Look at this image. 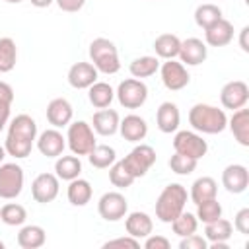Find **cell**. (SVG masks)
<instances>
[{"label": "cell", "mask_w": 249, "mask_h": 249, "mask_svg": "<svg viewBox=\"0 0 249 249\" xmlns=\"http://www.w3.org/2000/svg\"><path fill=\"white\" fill-rule=\"evenodd\" d=\"M35 142H37V150L45 158H58V156H62V152L66 148V136H62V132L54 126L43 130Z\"/></svg>", "instance_id": "9a60e30c"}, {"label": "cell", "mask_w": 249, "mask_h": 249, "mask_svg": "<svg viewBox=\"0 0 249 249\" xmlns=\"http://www.w3.org/2000/svg\"><path fill=\"white\" fill-rule=\"evenodd\" d=\"M4 2H8V4H19V2H23V0H4Z\"/></svg>", "instance_id": "816d5d0a"}, {"label": "cell", "mask_w": 249, "mask_h": 249, "mask_svg": "<svg viewBox=\"0 0 249 249\" xmlns=\"http://www.w3.org/2000/svg\"><path fill=\"white\" fill-rule=\"evenodd\" d=\"M109 181L113 187L117 189H128L134 183V177L130 175V171L123 165V161H115L109 167Z\"/></svg>", "instance_id": "f35d334b"}, {"label": "cell", "mask_w": 249, "mask_h": 249, "mask_svg": "<svg viewBox=\"0 0 249 249\" xmlns=\"http://www.w3.org/2000/svg\"><path fill=\"white\" fill-rule=\"evenodd\" d=\"M233 233V226L230 220L226 218H218L214 222H208L204 224V237L208 243H216V241H228Z\"/></svg>", "instance_id": "4dcf8cb0"}, {"label": "cell", "mask_w": 249, "mask_h": 249, "mask_svg": "<svg viewBox=\"0 0 249 249\" xmlns=\"http://www.w3.org/2000/svg\"><path fill=\"white\" fill-rule=\"evenodd\" d=\"M45 241H47V233L37 224L23 226L18 233V245L21 249H39V247L45 245Z\"/></svg>", "instance_id": "4316f807"}, {"label": "cell", "mask_w": 249, "mask_h": 249, "mask_svg": "<svg viewBox=\"0 0 249 249\" xmlns=\"http://www.w3.org/2000/svg\"><path fill=\"white\" fill-rule=\"evenodd\" d=\"M160 76H161V84L169 91H179V89L187 88L191 82V74H189L187 66L181 60L177 62L175 58H169L160 64Z\"/></svg>", "instance_id": "9c48e42d"}, {"label": "cell", "mask_w": 249, "mask_h": 249, "mask_svg": "<svg viewBox=\"0 0 249 249\" xmlns=\"http://www.w3.org/2000/svg\"><path fill=\"white\" fill-rule=\"evenodd\" d=\"M88 99L93 107L97 109H105L113 103L115 99V89L107 84V82H95L88 88Z\"/></svg>", "instance_id": "f546056e"}, {"label": "cell", "mask_w": 249, "mask_h": 249, "mask_svg": "<svg viewBox=\"0 0 249 249\" xmlns=\"http://www.w3.org/2000/svg\"><path fill=\"white\" fill-rule=\"evenodd\" d=\"M119 132L126 142H140L148 134V123L140 115H126L119 123Z\"/></svg>", "instance_id": "7402d4cb"}, {"label": "cell", "mask_w": 249, "mask_h": 249, "mask_svg": "<svg viewBox=\"0 0 249 249\" xmlns=\"http://www.w3.org/2000/svg\"><path fill=\"white\" fill-rule=\"evenodd\" d=\"M247 33H249V27L245 25L241 31H239V47L243 53H249V45H247Z\"/></svg>", "instance_id": "c3c4849f"}, {"label": "cell", "mask_w": 249, "mask_h": 249, "mask_svg": "<svg viewBox=\"0 0 249 249\" xmlns=\"http://www.w3.org/2000/svg\"><path fill=\"white\" fill-rule=\"evenodd\" d=\"M37 140V123L33 117L21 113L16 115L10 123H8V134H6V154L16 158V160H23L31 154L33 142Z\"/></svg>", "instance_id": "6da1fadb"}, {"label": "cell", "mask_w": 249, "mask_h": 249, "mask_svg": "<svg viewBox=\"0 0 249 249\" xmlns=\"http://www.w3.org/2000/svg\"><path fill=\"white\" fill-rule=\"evenodd\" d=\"M82 173V161L80 156H58L54 161V175L62 181H72L80 177Z\"/></svg>", "instance_id": "484cf974"}, {"label": "cell", "mask_w": 249, "mask_h": 249, "mask_svg": "<svg viewBox=\"0 0 249 249\" xmlns=\"http://www.w3.org/2000/svg\"><path fill=\"white\" fill-rule=\"evenodd\" d=\"M181 62L185 66H198L206 60L208 56V47L202 39L198 37H189L185 41H181V47H179V54Z\"/></svg>", "instance_id": "2e32d148"}, {"label": "cell", "mask_w": 249, "mask_h": 249, "mask_svg": "<svg viewBox=\"0 0 249 249\" xmlns=\"http://www.w3.org/2000/svg\"><path fill=\"white\" fill-rule=\"evenodd\" d=\"M179 47H181V39L177 35H173V33H161L154 41L156 56L158 58H163V60L175 58L179 54Z\"/></svg>", "instance_id": "83f0119b"}, {"label": "cell", "mask_w": 249, "mask_h": 249, "mask_svg": "<svg viewBox=\"0 0 249 249\" xmlns=\"http://www.w3.org/2000/svg\"><path fill=\"white\" fill-rule=\"evenodd\" d=\"M119 123H121L119 113L115 109H107V107L95 111L91 117V128L99 136H113L115 132H119Z\"/></svg>", "instance_id": "ffe728a7"}, {"label": "cell", "mask_w": 249, "mask_h": 249, "mask_svg": "<svg viewBox=\"0 0 249 249\" xmlns=\"http://www.w3.org/2000/svg\"><path fill=\"white\" fill-rule=\"evenodd\" d=\"M23 169L19 163H0V198L14 200L23 191Z\"/></svg>", "instance_id": "8992f818"}, {"label": "cell", "mask_w": 249, "mask_h": 249, "mask_svg": "<svg viewBox=\"0 0 249 249\" xmlns=\"http://www.w3.org/2000/svg\"><path fill=\"white\" fill-rule=\"evenodd\" d=\"M0 249H4V241H0Z\"/></svg>", "instance_id": "f5cc1de1"}, {"label": "cell", "mask_w": 249, "mask_h": 249, "mask_svg": "<svg viewBox=\"0 0 249 249\" xmlns=\"http://www.w3.org/2000/svg\"><path fill=\"white\" fill-rule=\"evenodd\" d=\"M0 220L6 226H23L27 220V210L18 202H6L0 208Z\"/></svg>", "instance_id": "d590c367"}, {"label": "cell", "mask_w": 249, "mask_h": 249, "mask_svg": "<svg viewBox=\"0 0 249 249\" xmlns=\"http://www.w3.org/2000/svg\"><path fill=\"white\" fill-rule=\"evenodd\" d=\"M103 247H105V249H109V247H132V249H136V247H140V239L130 237V235L126 233V237H117V239L105 241Z\"/></svg>", "instance_id": "7bdbcfd3"}, {"label": "cell", "mask_w": 249, "mask_h": 249, "mask_svg": "<svg viewBox=\"0 0 249 249\" xmlns=\"http://www.w3.org/2000/svg\"><path fill=\"white\" fill-rule=\"evenodd\" d=\"M58 177L54 173H39L31 183V196L39 204H49L58 196Z\"/></svg>", "instance_id": "4fadbf2b"}, {"label": "cell", "mask_w": 249, "mask_h": 249, "mask_svg": "<svg viewBox=\"0 0 249 249\" xmlns=\"http://www.w3.org/2000/svg\"><path fill=\"white\" fill-rule=\"evenodd\" d=\"M249 101V86L243 80H231L228 84H224L222 91H220V103L224 109H241L245 107Z\"/></svg>", "instance_id": "7c38bea8"}, {"label": "cell", "mask_w": 249, "mask_h": 249, "mask_svg": "<svg viewBox=\"0 0 249 249\" xmlns=\"http://www.w3.org/2000/svg\"><path fill=\"white\" fill-rule=\"evenodd\" d=\"M196 228H198V218H196V214L185 212V210L171 222V230H173V233L179 235V237H187V235H191V233H196Z\"/></svg>", "instance_id": "8d00e7d4"}, {"label": "cell", "mask_w": 249, "mask_h": 249, "mask_svg": "<svg viewBox=\"0 0 249 249\" xmlns=\"http://www.w3.org/2000/svg\"><path fill=\"white\" fill-rule=\"evenodd\" d=\"M173 150L179 154H185L189 158L200 160L206 156L208 144L196 130H179L173 138Z\"/></svg>", "instance_id": "30bf717a"}, {"label": "cell", "mask_w": 249, "mask_h": 249, "mask_svg": "<svg viewBox=\"0 0 249 249\" xmlns=\"http://www.w3.org/2000/svg\"><path fill=\"white\" fill-rule=\"evenodd\" d=\"M222 185L231 195H241L249 187V171L241 163H230L222 171Z\"/></svg>", "instance_id": "5bb4252c"}, {"label": "cell", "mask_w": 249, "mask_h": 249, "mask_svg": "<svg viewBox=\"0 0 249 249\" xmlns=\"http://www.w3.org/2000/svg\"><path fill=\"white\" fill-rule=\"evenodd\" d=\"M29 2H31L35 8H49L54 0H29Z\"/></svg>", "instance_id": "681fc988"}, {"label": "cell", "mask_w": 249, "mask_h": 249, "mask_svg": "<svg viewBox=\"0 0 249 249\" xmlns=\"http://www.w3.org/2000/svg\"><path fill=\"white\" fill-rule=\"evenodd\" d=\"M54 2L62 12H68V14L80 12L84 8V4H86V0H54Z\"/></svg>", "instance_id": "f6af8a7d"}, {"label": "cell", "mask_w": 249, "mask_h": 249, "mask_svg": "<svg viewBox=\"0 0 249 249\" xmlns=\"http://www.w3.org/2000/svg\"><path fill=\"white\" fill-rule=\"evenodd\" d=\"M8 123H10V107H2L0 105V132L6 128Z\"/></svg>", "instance_id": "7dc6e473"}, {"label": "cell", "mask_w": 249, "mask_h": 249, "mask_svg": "<svg viewBox=\"0 0 249 249\" xmlns=\"http://www.w3.org/2000/svg\"><path fill=\"white\" fill-rule=\"evenodd\" d=\"M169 169L173 171V173H177V175H191L195 169H196V163H198V160H195V158H189V156H185V154H179V152H175L171 158H169Z\"/></svg>", "instance_id": "ab89813d"}, {"label": "cell", "mask_w": 249, "mask_h": 249, "mask_svg": "<svg viewBox=\"0 0 249 249\" xmlns=\"http://www.w3.org/2000/svg\"><path fill=\"white\" fill-rule=\"evenodd\" d=\"M115 95L124 109H138L148 99V86L138 78H126L119 84Z\"/></svg>", "instance_id": "52a82bcc"}, {"label": "cell", "mask_w": 249, "mask_h": 249, "mask_svg": "<svg viewBox=\"0 0 249 249\" xmlns=\"http://www.w3.org/2000/svg\"><path fill=\"white\" fill-rule=\"evenodd\" d=\"M124 230L130 237H136V239H142V237H148L154 230V220L150 218V214L146 212H130L124 220Z\"/></svg>", "instance_id": "603a6c76"}, {"label": "cell", "mask_w": 249, "mask_h": 249, "mask_svg": "<svg viewBox=\"0 0 249 249\" xmlns=\"http://www.w3.org/2000/svg\"><path fill=\"white\" fill-rule=\"evenodd\" d=\"M95 132L86 121H74L68 124L66 146L74 156H88L95 148Z\"/></svg>", "instance_id": "5b68a950"}, {"label": "cell", "mask_w": 249, "mask_h": 249, "mask_svg": "<svg viewBox=\"0 0 249 249\" xmlns=\"http://www.w3.org/2000/svg\"><path fill=\"white\" fill-rule=\"evenodd\" d=\"M4 158H6V148H4V146H0V163L4 161Z\"/></svg>", "instance_id": "f907efd6"}, {"label": "cell", "mask_w": 249, "mask_h": 249, "mask_svg": "<svg viewBox=\"0 0 249 249\" xmlns=\"http://www.w3.org/2000/svg\"><path fill=\"white\" fill-rule=\"evenodd\" d=\"M233 39V23L226 18H220L216 23L204 29V43L206 47H226Z\"/></svg>", "instance_id": "ac0fdd59"}, {"label": "cell", "mask_w": 249, "mask_h": 249, "mask_svg": "<svg viewBox=\"0 0 249 249\" xmlns=\"http://www.w3.org/2000/svg\"><path fill=\"white\" fill-rule=\"evenodd\" d=\"M14 101V89L8 82H0V105L2 107H12Z\"/></svg>", "instance_id": "bcb514c9"}, {"label": "cell", "mask_w": 249, "mask_h": 249, "mask_svg": "<svg viewBox=\"0 0 249 249\" xmlns=\"http://www.w3.org/2000/svg\"><path fill=\"white\" fill-rule=\"evenodd\" d=\"M89 60L101 74H117L121 70L119 51L115 43L107 37H97L89 43Z\"/></svg>", "instance_id": "277c9868"}, {"label": "cell", "mask_w": 249, "mask_h": 249, "mask_svg": "<svg viewBox=\"0 0 249 249\" xmlns=\"http://www.w3.org/2000/svg\"><path fill=\"white\" fill-rule=\"evenodd\" d=\"M189 193L181 183H169L163 187L156 200V218L163 224H171L187 206Z\"/></svg>", "instance_id": "3957f363"}, {"label": "cell", "mask_w": 249, "mask_h": 249, "mask_svg": "<svg viewBox=\"0 0 249 249\" xmlns=\"http://www.w3.org/2000/svg\"><path fill=\"white\" fill-rule=\"evenodd\" d=\"M88 160L95 169H107L117 161V152H115L113 146L95 144V148L88 154Z\"/></svg>", "instance_id": "d6a6232c"}, {"label": "cell", "mask_w": 249, "mask_h": 249, "mask_svg": "<svg viewBox=\"0 0 249 249\" xmlns=\"http://www.w3.org/2000/svg\"><path fill=\"white\" fill-rule=\"evenodd\" d=\"M68 183H70L68 189H66L68 202H70L72 206H86V204L91 200V196H93V189H91L89 181L76 177V179H72V181H68Z\"/></svg>", "instance_id": "d4e9b609"}, {"label": "cell", "mask_w": 249, "mask_h": 249, "mask_svg": "<svg viewBox=\"0 0 249 249\" xmlns=\"http://www.w3.org/2000/svg\"><path fill=\"white\" fill-rule=\"evenodd\" d=\"M97 68L91 62H76L68 70V84L74 89H88L97 82Z\"/></svg>", "instance_id": "d6986e66"}, {"label": "cell", "mask_w": 249, "mask_h": 249, "mask_svg": "<svg viewBox=\"0 0 249 249\" xmlns=\"http://www.w3.org/2000/svg\"><path fill=\"white\" fill-rule=\"evenodd\" d=\"M121 161L130 171V175L134 179H138V177H144L150 171V167L156 163V150L148 144H138Z\"/></svg>", "instance_id": "ba28073f"}, {"label": "cell", "mask_w": 249, "mask_h": 249, "mask_svg": "<svg viewBox=\"0 0 249 249\" xmlns=\"http://www.w3.org/2000/svg\"><path fill=\"white\" fill-rule=\"evenodd\" d=\"M222 204L218 202V198H208V200H202L196 204V218L198 222L202 224H208V222H214L222 216Z\"/></svg>", "instance_id": "74e56055"}, {"label": "cell", "mask_w": 249, "mask_h": 249, "mask_svg": "<svg viewBox=\"0 0 249 249\" xmlns=\"http://www.w3.org/2000/svg\"><path fill=\"white\" fill-rule=\"evenodd\" d=\"M18 60V47L12 37H0V74L12 72Z\"/></svg>", "instance_id": "836d02e7"}, {"label": "cell", "mask_w": 249, "mask_h": 249, "mask_svg": "<svg viewBox=\"0 0 249 249\" xmlns=\"http://www.w3.org/2000/svg\"><path fill=\"white\" fill-rule=\"evenodd\" d=\"M72 115H74V109H72L70 101L64 97H54L47 105V121L54 128L68 126L72 123Z\"/></svg>", "instance_id": "e0dca14e"}, {"label": "cell", "mask_w": 249, "mask_h": 249, "mask_svg": "<svg viewBox=\"0 0 249 249\" xmlns=\"http://www.w3.org/2000/svg\"><path fill=\"white\" fill-rule=\"evenodd\" d=\"M179 249H208V241H206L204 235L191 233V235H187V237H181Z\"/></svg>", "instance_id": "60d3db41"}, {"label": "cell", "mask_w": 249, "mask_h": 249, "mask_svg": "<svg viewBox=\"0 0 249 249\" xmlns=\"http://www.w3.org/2000/svg\"><path fill=\"white\" fill-rule=\"evenodd\" d=\"M97 212L105 222H119L121 218L126 216L128 212V202L124 198L123 193L119 191H109L105 195H101L99 202H97Z\"/></svg>", "instance_id": "8fae6325"}, {"label": "cell", "mask_w": 249, "mask_h": 249, "mask_svg": "<svg viewBox=\"0 0 249 249\" xmlns=\"http://www.w3.org/2000/svg\"><path fill=\"white\" fill-rule=\"evenodd\" d=\"M231 226H233V230H237L239 233L247 235V233H249V208H241V210H237V214H235Z\"/></svg>", "instance_id": "b9f144b4"}, {"label": "cell", "mask_w": 249, "mask_h": 249, "mask_svg": "<svg viewBox=\"0 0 249 249\" xmlns=\"http://www.w3.org/2000/svg\"><path fill=\"white\" fill-rule=\"evenodd\" d=\"M179 123H181L179 107L175 103H171V101H163L158 107V111H156V124H158V128L163 134H171V132H177Z\"/></svg>", "instance_id": "44dd1931"}, {"label": "cell", "mask_w": 249, "mask_h": 249, "mask_svg": "<svg viewBox=\"0 0 249 249\" xmlns=\"http://www.w3.org/2000/svg\"><path fill=\"white\" fill-rule=\"evenodd\" d=\"M128 70H130L132 78H138V80L150 78L160 70V58L158 56H150V54L138 56L128 64Z\"/></svg>", "instance_id": "1f68e13d"}, {"label": "cell", "mask_w": 249, "mask_h": 249, "mask_svg": "<svg viewBox=\"0 0 249 249\" xmlns=\"http://www.w3.org/2000/svg\"><path fill=\"white\" fill-rule=\"evenodd\" d=\"M218 195V183L212 177H198L193 185H191V193L189 198L193 200V204H198L202 200L208 198H216Z\"/></svg>", "instance_id": "f1b7e54d"}, {"label": "cell", "mask_w": 249, "mask_h": 249, "mask_svg": "<svg viewBox=\"0 0 249 249\" xmlns=\"http://www.w3.org/2000/svg\"><path fill=\"white\" fill-rule=\"evenodd\" d=\"M220 18H222V8L212 4V2H204V4L196 6V10H195V23L198 27H202V29L210 27Z\"/></svg>", "instance_id": "e575fe53"}, {"label": "cell", "mask_w": 249, "mask_h": 249, "mask_svg": "<svg viewBox=\"0 0 249 249\" xmlns=\"http://www.w3.org/2000/svg\"><path fill=\"white\" fill-rule=\"evenodd\" d=\"M146 241H144V247L146 249H169V239L167 237H163V235H148V237H144Z\"/></svg>", "instance_id": "ee69618b"}, {"label": "cell", "mask_w": 249, "mask_h": 249, "mask_svg": "<svg viewBox=\"0 0 249 249\" xmlns=\"http://www.w3.org/2000/svg\"><path fill=\"white\" fill-rule=\"evenodd\" d=\"M189 124L193 130L202 134H220L228 128V115L224 109H218L208 103H196L189 111Z\"/></svg>", "instance_id": "7a4b0ae2"}, {"label": "cell", "mask_w": 249, "mask_h": 249, "mask_svg": "<svg viewBox=\"0 0 249 249\" xmlns=\"http://www.w3.org/2000/svg\"><path fill=\"white\" fill-rule=\"evenodd\" d=\"M228 126H230L233 138L237 140V144L249 146V109H245V107L235 109L233 115L228 119Z\"/></svg>", "instance_id": "cb8c5ba5"}]
</instances>
